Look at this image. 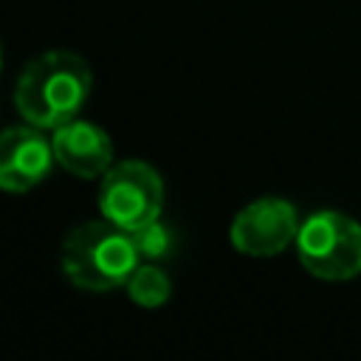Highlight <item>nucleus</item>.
Wrapping results in <instances>:
<instances>
[{"mask_svg": "<svg viewBox=\"0 0 361 361\" xmlns=\"http://www.w3.org/2000/svg\"><path fill=\"white\" fill-rule=\"evenodd\" d=\"M93 90L90 65L65 48L45 51L25 65L17 79L14 107L23 121L56 130L73 118H79Z\"/></svg>", "mask_w": 361, "mask_h": 361, "instance_id": "f257e3e1", "label": "nucleus"}, {"mask_svg": "<svg viewBox=\"0 0 361 361\" xmlns=\"http://www.w3.org/2000/svg\"><path fill=\"white\" fill-rule=\"evenodd\" d=\"M133 234L110 220L76 226L62 243V271L82 290H113L138 268Z\"/></svg>", "mask_w": 361, "mask_h": 361, "instance_id": "f03ea898", "label": "nucleus"}, {"mask_svg": "<svg viewBox=\"0 0 361 361\" xmlns=\"http://www.w3.org/2000/svg\"><path fill=\"white\" fill-rule=\"evenodd\" d=\"M296 254L307 274L327 282H347L361 274V223L350 214L313 212L296 234Z\"/></svg>", "mask_w": 361, "mask_h": 361, "instance_id": "7ed1b4c3", "label": "nucleus"}, {"mask_svg": "<svg viewBox=\"0 0 361 361\" xmlns=\"http://www.w3.org/2000/svg\"><path fill=\"white\" fill-rule=\"evenodd\" d=\"M99 209L104 220L127 231L161 217L164 180L158 169L138 158L113 164L99 183Z\"/></svg>", "mask_w": 361, "mask_h": 361, "instance_id": "20e7f679", "label": "nucleus"}, {"mask_svg": "<svg viewBox=\"0 0 361 361\" xmlns=\"http://www.w3.org/2000/svg\"><path fill=\"white\" fill-rule=\"evenodd\" d=\"M299 212L285 197H259L243 206L228 228L231 245L248 257L282 254L299 234Z\"/></svg>", "mask_w": 361, "mask_h": 361, "instance_id": "39448f33", "label": "nucleus"}, {"mask_svg": "<svg viewBox=\"0 0 361 361\" xmlns=\"http://www.w3.org/2000/svg\"><path fill=\"white\" fill-rule=\"evenodd\" d=\"M54 144L45 138L42 127L20 124L0 133V189L28 192L39 186L54 166Z\"/></svg>", "mask_w": 361, "mask_h": 361, "instance_id": "423d86ee", "label": "nucleus"}, {"mask_svg": "<svg viewBox=\"0 0 361 361\" xmlns=\"http://www.w3.org/2000/svg\"><path fill=\"white\" fill-rule=\"evenodd\" d=\"M56 164L76 178H99L113 166V141L110 135L85 118H73L54 130L51 135Z\"/></svg>", "mask_w": 361, "mask_h": 361, "instance_id": "0eeeda50", "label": "nucleus"}, {"mask_svg": "<svg viewBox=\"0 0 361 361\" xmlns=\"http://www.w3.org/2000/svg\"><path fill=\"white\" fill-rule=\"evenodd\" d=\"M124 285H127V296L141 307H158L172 293L169 276L155 265H138Z\"/></svg>", "mask_w": 361, "mask_h": 361, "instance_id": "6e6552de", "label": "nucleus"}, {"mask_svg": "<svg viewBox=\"0 0 361 361\" xmlns=\"http://www.w3.org/2000/svg\"><path fill=\"white\" fill-rule=\"evenodd\" d=\"M130 234H133V243H135L138 254L147 257V259H161V257H166V254L172 251V243H175L169 226H164L161 217H155V220H149V223L133 228Z\"/></svg>", "mask_w": 361, "mask_h": 361, "instance_id": "1a4fd4ad", "label": "nucleus"}, {"mask_svg": "<svg viewBox=\"0 0 361 361\" xmlns=\"http://www.w3.org/2000/svg\"><path fill=\"white\" fill-rule=\"evenodd\" d=\"M0 68H3V48H0Z\"/></svg>", "mask_w": 361, "mask_h": 361, "instance_id": "9d476101", "label": "nucleus"}]
</instances>
